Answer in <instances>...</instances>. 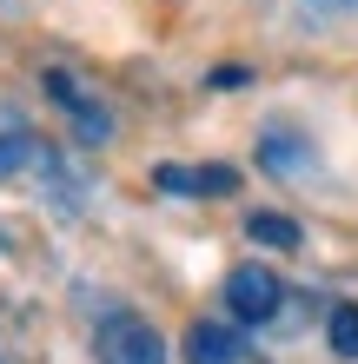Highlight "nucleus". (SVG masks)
Masks as SVG:
<instances>
[{"mask_svg":"<svg viewBox=\"0 0 358 364\" xmlns=\"http://www.w3.org/2000/svg\"><path fill=\"white\" fill-rule=\"evenodd\" d=\"M325 338H332V351H339V358H358V305H339V311H332Z\"/></svg>","mask_w":358,"mask_h":364,"instance_id":"obj_7","label":"nucleus"},{"mask_svg":"<svg viewBox=\"0 0 358 364\" xmlns=\"http://www.w3.org/2000/svg\"><path fill=\"white\" fill-rule=\"evenodd\" d=\"M166 192H179V199H199V166H159L153 173Z\"/></svg>","mask_w":358,"mask_h":364,"instance_id":"obj_9","label":"nucleus"},{"mask_svg":"<svg viewBox=\"0 0 358 364\" xmlns=\"http://www.w3.org/2000/svg\"><path fill=\"white\" fill-rule=\"evenodd\" d=\"M27 159H33V139H27V133H0V179L20 173Z\"/></svg>","mask_w":358,"mask_h":364,"instance_id":"obj_8","label":"nucleus"},{"mask_svg":"<svg viewBox=\"0 0 358 364\" xmlns=\"http://www.w3.org/2000/svg\"><path fill=\"white\" fill-rule=\"evenodd\" d=\"M93 351H100V364H166V338L153 331V318L113 311V318H100Z\"/></svg>","mask_w":358,"mask_h":364,"instance_id":"obj_1","label":"nucleus"},{"mask_svg":"<svg viewBox=\"0 0 358 364\" xmlns=\"http://www.w3.org/2000/svg\"><path fill=\"white\" fill-rule=\"evenodd\" d=\"M186 364H246V338L213 325V318H199V325L186 331Z\"/></svg>","mask_w":358,"mask_h":364,"instance_id":"obj_3","label":"nucleus"},{"mask_svg":"<svg viewBox=\"0 0 358 364\" xmlns=\"http://www.w3.org/2000/svg\"><path fill=\"white\" fill-rule=\"evenodd\" d=\"M213 87H219V93H233V87H246V73H239V67H219V73H213Z\"/></svg>","mask_w":358,"mask_h":364,"instance_id":"obj_11","label":"nucleus"},{"mask_svg":"<svg viewBox=\"0 0 358 364\" xmlns=\"http://www.w3.org/2000/svg\"><path fill=\"white\" fill-rule=\"evenodd\" d=\"M305 7H312V14H352L358 0H305Z\"/></svg>","mask_w":358,"mask_h":364,"instance_id":"obj_12","label":"nucleus"},{"mask_svg":"<svg viewBox=\"0 0 358 364\" xmlns=\"http://www.w3.org/2000/svg\"><path fill=\"white\" fill-rule=\"evenodd\" d=\"M226 305H233V318H246V325H265V318H279L285 285H279V272H265V265H233L226 272Z\"/></svg>","mask_w":358,"mask_h":364,"instance_id":"obj_2","label":"nucleus"},{"mask_svg":"<svg viewBox=\"0 0 358 364\" xmlns=\"http://www.w3.org/2000/svg\"><path fill=\"white\" fill-rule=\"evenodd\" d=\"M233 186H239L233 166H199V199H226Z\"/></svg>","mask_w":358,"mask_h":364,"instance_id":"obj_10","label":"nucleus"},{"mask_svg":"<svg viewBox=\"0 0 358 364\" xmlns=\"http://www.w3.org/2000/svg\"><path fill=\"white\" fill-rule=\"evenodd\" d=\"M259 166H265V173H279V179H299V173H312V166H319V153H312L299 133H285V126H279V133L259 139Z\"/></svg>","mask_w":358,"mask_h":364,"instance_id":"obj_4","label":"nucleus"},{"mask_svg":"<svg viewBox=\"0 0 358 364\" xmlns=\"http://www.w3.org/2000/svg\"><path fill=\"white\" fill-rule=\"evenodd\" d=\"M73 133H80V146H107V139H113V113H107L100 100L73 106Z\"/></svg>","mask_w":358,"mask_h":364,"instance_id":"obj_6","label":"nucleus"},{"mask_svg":"<svg viewBox=\"0 0 358 364\" xmlns=\"http://www.w3.org/2000/svg\"><path fill=\"white\" fill-rule=\"evenodd\" d=\"M246 239L252 245H265V252H299V219H285V212H252L246 219Z\"/></svg>","mask_w":358,"mask_h":364,"instance_id":"obj_5","label":"nucleus"}]
</instances>
